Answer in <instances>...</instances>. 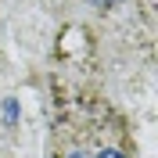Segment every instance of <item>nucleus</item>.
<instances>
[{
  "label": "nucleus",
  "mask_w": 158,
  "mask_h": 158,
  "mask_svg": "<svg viewBox=\"0 0 158 158\" xmlns=\"http://www.w3.org/2000/svg\"><path fill=\"white\" fill-rule=\"evenodd\" d=\"M69 158H90V155H86V151H72Z\"/></svg>",
  "instance_id": "obj_4"
},
{
  "label": "nucleus",
  "mask_w": 158,
  "mask_h": 158,
  "mask_svg": "<svg viewBox=\"0 0 158 158\" xmlns=\"http://www.w3.org/2000/svg\"><path fill=\"white\" fill-rule=\"evenodd\" d=\"M90 4H94V7H104V11H108V7H115V4H122V0H90Z\"/></svg>",
  "instance_id": "obj_2"
},
{
  "label": "nucleus",
  "mask_w": 158,
  "mask_h": 158,
  "mask_svg": "<svg viewBox=\"0 0 158 158\" xmlns=\"http://www.w3.org/2000/svg\"><path fill=\"white\" fill-rule=\"evenodd\" d=\"M97 158H126V155H118V151H101Z\"/></svg>",
  "instance_id": "obj_3"
},
{
  "label": "nucleus",
  "mask_w": 158,
  "mask_h": 158,
  "mask_svg": "<svg viewBox=\"0 0 158 158\" xmlns=\"http://www.w3.org/2000/svg\"><path fill=\"white\" fill-rule=\"evenodd\" d=\"M15 118H18V104H15V101H7V104H4V122H7V126H15Z\"/></svg>",
  "instance_id": "obj_1"
}]
</instances>
